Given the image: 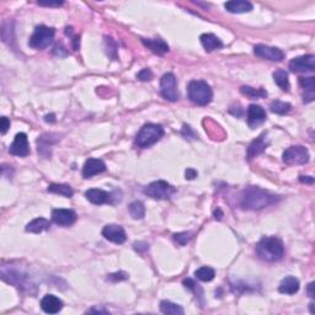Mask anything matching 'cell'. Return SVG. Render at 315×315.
Segmentation results:
<instances>
[{
    "label": "cell",
    "mask_w": 315,
    "mask_h": 315,
    "mask_svg": "<svg viewBox=\"0 0 315 315\" xmlns=\"http://www.w3.org/2000/svg\"><path fill=\"white\" fill-rule=\"evenodd\" d=\"M194 276H196V277L198 278L199 281H202V282H209V281H212L214 278L216 272H214V270L212 267H208V266H203V267L196 270Z\"/></svg>",
    "instance_id": "obj_28"
},
{
    "label": "cell",
    "mask_w": 315,
    "mask_h": 315,
    "mask_svg": "<svg viewBox=\"0 0 315 315\" xmlns=\"http://www.w3.org/2000/svg\"><path fill=\"white\" fill-rule=\"evenodd\" d=\"M221 217H223V212H221L219 208H217V211H214V218L218 219V220H220Z\"/></svg>",
    "instance_id": "obj_41"
},
{
    "label": "cell",
    "mask_w": 315,
    "mask_h": 315,
    "mask_svg": "<svg viewBox=\"0 0 315 315\" xmlns=\"http://www.w3.org/2000/svg\"><path fill=\"white\" fill-rule=\"evenodd\" d=\"M85 197L89 202L94 204L111 203L112 194L100 189H90L85 192Z\"/></svg>",
    "instance_id": "obj_18"
},
{
    "label": "cell",
    "mask_w": 315,
    "mask_h": 315,
    "mask_svg": "<svg viewBox=\"0 0 315 315\" xmlns=\"http://www.w3.org/2000/svg\"><path fill=\"white\" fill-rule=\"evenodd\" d=\"M266 121V112L260 105H252L249 106L248 108V125L251 129H255L256 127L262 125Z\"/></svg>",
    "instance_id": "obj_14"
},
{
    "label": "cell",
    "mask_w": 315,
    "mask_h": 315,
    "mask_svg": "<svg viewBox=\"0 0 315 315\" xmlns=\"http://www.w3.org/2000/svg\"><path fill=\"white\" fill-rule=\"evenodd\" d=\"M314 282L309 283V285H308V294H309L310 298H314L315 294H314Z\"/></svg>",
    "instance_id": "obj_40"
},
{
    "label": "cell",
    "mask_w": 315,
    "mask_h": 315,
    "mask_svg": "<svg viewBox=\"0 0 315 315\" xmlns=\"http://www.w3.org/2000/svg\"><path fill=\"white\" fill-rule=\"evenodd\" d=\"M225 9L231 14H243V12H249L252 10V4L245 0H231L224 4Z\"/></svg>",
    "instance_id": "obj_20"
},
{
    "label": "cell",
    "mask_w": 315,
    "mask_h": 315,
    "mask_svg": "<svg viewBox=\"0 0 315 315\" xmlns=\"http://www.w3.org/2000/svg\"><path fill=\"white\" fill-rule=\"evenodd\" d=\"M54 34H56V30L53 27L44 26V25L37 26L32 36L30 37V47L33 49H44L53 41Z\"/></svg>",
    "instance_id": "obj_5"
},
{
    "label": "cell",
    "mask_w": 315,
    "mask_h": 315,
    "mask_svg": "<svg viewBox=\"0 0 315 315\" xmlns=\"http://www.w3.org/2000/svg\"><path fill=\"white\" fill-rule=\"evenodd\" d=\"M174 239L180 244V245H186L189 240L192 239V234L184 231V233H177L174 235Z\"/></svg>",
    "instance_id": "obj_33"
},
{
    "label": "cell",
    "mask_w": 315,
    "mask_h": 315,
    "mask_svg": "<svg viewBox=\"0 0 315 315\" xmlns=\"http://www.w3.org/2000/svg\"><path fill=\"white\" fill-rule=\"evenodd\" d=\"M127 278H128V275L126 272H117V273H111V275H108L107 280L116 282V281L127 280Z\"/></svg>",
    "instance_id": "obj_35"
},
{
    "label": "cell",
    "mask_w": 315,
    "mask_h": 315,
    "mask_svg": "<svg viewBox=\"0 0 315 315\" xmlns=\"http://www.w3.org/2000/svg\"><path fill=\"white\" fill-rule=\"evenodd\" d=\"M52 220L56 224H58V225L69 226L76 220V214L71 209H53L52 211Z\"/></svg>",
    "instance_id": "obj_12"
},
{
    "label": "cell",
    "mask_w": 315,
    "mask_h": 315,
    "mask_svg": "<svg viewBox=\"0 0 315 315\" xmlns=\"http://www.w3.org/2000/svg\"><path fill=\"white\" fill-rule=\"evenodd\" d=\"M102 235L108 241H112L115 244H123L127 239L125 229L117 224H108L102 229Z\"/></svg>",
    "instance_id": "obj_13"
},
{
    "label": "cell",
    "mask_w": 315,
    "mask_h": 315,
    "mask_svg": "<svg viewBox=\"0 0 315 315\" xmlns=\"http://www.w3.org/2000/svg\"><path fill=\"white\" fill-rule=\"evenodd\" d=\"M143 44L150 49L153 53L162 56L166 52H169V46L166 42L161 38H142Z\"/></svg>",
    "instance_id": "obj_19"
},
{
    "label": "cell",
    "mask_w": 315,
    "mask_h": 315,
    "mask_svg": "<svg viewBox=\"0 0 315 315\" xmlns=\"http://www.w3.org/2000/svg\"><path fill=\"white\" fill-rule=\"evenodd\" d=\"M106 170L105 162L101 159H94L90 158L85 161L83 167V177L84 179H90V177L95 176V175L101 174Z\"/></svg>",
    "instance_id": "obj_15"
},
{
    "label": "cell",
    "mask_w": 315,
    "mask_h": 315,
    "mask_svg": "<svg viewBox=\"0 0 315 315\" xmlns=\"http://www.w3.org/2000/svg\"><path fill=\"white\" fill-rule=\"evenodd\" d=\"M41 308L47 314H57L63 308V302L53 294H46L41 300Z\"/></svg>",
    "instance_id": "obj_16"
},
{
    "label": "cell",
    "mask_w": 315,
    "mask_h": 315,
    "mask_svg": "<svg viewBox=\"0 0 315 315\" xmlns=\"http://www.w3.org/2000/svg\"><path fill=\"white\" fill-rule=\"evenodd\" d=\"M137 78L139 79V80L142 81H149L153 79V73L150 69L145 68V69H142V70L139 71V73L137 74Z\"/></svg>",
    "instance_id": "obj_34"
},
{
    "label": "cell",
    "mask_w": 315,
    "mask_h": 315,
    "mask_svg": "<svg viewBox=\"0 0 315 315\" xmlns=\"http://www.w3.org/2000/svg\"><path fill=\"white\" fill-rule=\"evenodd\" d=\"M129 213L134 219H142L145 216V207L140 201H134L129 204Z\"/></svg>",
    "instance_id": "obj_29"
},
{
    "label": "cell",
    "mask_w": 315,
    "mask_h": 315,
    "mask_svg": "<svg viewBox=\"0 0 315 315\" xmlns=\"http://www.w3.org/2000/svg\"><path fill=\"white\" fill-rule=\"evenodd\" d=\"M299 181L303 184H314V179L312 176H299Z\"/></svg>",
    "instance_id": "obj_39"
},
{
    "label": "cell",
    "mask_w": 315,
    "mask_h": 315,
    "mask_svg": "<svg viewBox=\"0 0 315 315\" xmlns=\"http://www.w3.org/2000/svg\"><path fill=\"white\" fill-rule=\"evenodd\" d=\"M273 80L282 89L283 91L289 90V80H288V73L282 69H278L273 73Z\"/></svg>",
    "instance_id": "obj_26"
},
{
    "label": "cell",
    "mask_w": 315,
    "mask_h": 315,
    "mask_svg": "<svg viewBox=\"0 0 315 315\" xmlns=\"http://www.w3.org/2000/svg\"><path fill=\"white\" fill-rule=\"evenodd\" d=\"M270 108L273 113H277V115H285V113L289 112L292 106H290V103L288 102H283V101L276 100L271 102Z\"/></svg>",
    "instance_id": "obj_31"
},
{
    "label": "cell",
    "mask_w": 315,
    "mask_h": 315,
    "mask_svg": "<svg viewBox=\"0 0 315 315\" xmlns=\"http://www.w3.org/2000/svg\"><path fill=\"white\" fill-rule=\"evenodd\" d=\"M280 199V197L272 194L266 189H260V187L250 186L246 187L240 194L239 204L241 208L249 209V211H258L265 207L271 206L276 203Z\"/></svg>",
    "instance_id": "obj_1"
},
{
    "label": "cell",
    "mask_w": 315,
    "mask_h": 315,
    "mask_svg": "<svg viewBox=\"0 0 315 315\" xmlns=\"http://www.w3.org/2000/svg\"><path fill=\"white\" fill-rule=\"evenodd\" d=\"M12 24H14V22L10 21V20L9 21H5L4 24H2V30H1L2 41H4V43L9 44V46H11L12 41H14V36H12V33H14Z\"/></svg>",
    "instance_id": "obj_30"
},
{
    "label": "cell",
    "mask_w": 315,
    "mask_h": 315,
    "mask_svg": "<svg viewBox=\"0 0 315 315\" xmlns=\"http://www.w3.org/2000/svg\"><path fill=\"white\" fill-rule=\"evenodd\" d=\"M162 135H164V128L161 126L155 125V123H147L140 128L134 143L139 148H149L155 144L158 140L161 139Z\"/></svg>",
    "instance_id": "obj_4"
},
{
    "label": "cell",
    "mask_w": 315,
    "mask_h": 315,
    "mask_svg": "<svg viewBox=\"0 0 315 315\" xmlns=\"http://www.w3.org/2000/svg\"><path fill=\"white\" fill-rule=\"evenodd\" d=\"M278 290L283 294H295L299 290V281L295 277L288 276V277L283 278L280 287H278Z\"/></svg>",
    "instance_id": "obj_21"
},
{
    "label": "cell",
    "mask_w": 315,
    "mask_h": 315,
    "mask_svg": "<svg viewBox=\"0 0 315 315\" xmlns=\"http://www.w3.org/2000/svg\"><path fill=\"white\" fill-rule=\"evenodd\" d=\"M10 154L16 157H27L30 154V145L27 135L25 133H17L15 139L9 148Z\"/></svg>",
    "instance_id": "obj_11"
},
{
    "label": "cell",
    "mask_w": 315,
    "mask_h": 315,
    "mask_svg": "<svg viewBox=\"0 0 315 315\" xmlns=\"http://www.w3.org/2000/svg\"><path fill=\"white\" fill-rule=\"evenodd\" d=\"M258 257L267 262H277L284 255V246L281 239L276 236H263L256 245Z\"/></svg>",
    "instance_id": "obj_2"
},
{
    "label": "cell",
    "mask_w": 315,
    "mask_h": 315,
    "mask_svg": "<svg viewBox=\"0 0 315 315\" xmlns=\"http://www.w3.org/2000/svg\"><path fill=\"white\" fill-rule=\"evenodd\" d=\"M47 191L51 192V193L62 194V196L68 197V198H70L74 194L73 189L69 185L65 184H51L48 186V189H47Z\"/></svg>",
    "instance_id": "obj_24"
},
{
    "label": "cell",
    "mask_w": 315,
    "mask_h": 315,
    "mask_svg": "<svg viewBox=\"0 0 315 315\" xmlns=\"http://www.w3.org/2000/svg\"><path fill=\"white\" fill-rule=\"evenodd\" d=\"M282 159L287 165H304L309 161V152L303 145H293L283 152Z\"/></svg>",
    "instance_id": "obj_7"
},
{
    "label": "cell",
    "mask_w": 315,
    "mask_h": 315,
    "mask_svg": "<svg viewBox=\"0 0 315 315\" xmlns=\"http://www.w3.org/2000/svg\"><path fill=\"white\" fill-rule=\"evenodd\" d=\"M268 145L267 140H266V133H262L261 135H258L255 140L250 143L248 148V153H246V157L249 160H251L252 158L257 157V155L262 154L265 152L266 147Z\"/></svg>",
    "instance_id": "obj_17"
},
{
    "label": "cell",
    "mask_w": 315,
    "mask_h": 315,
    "mask_svg": "<svg viewBox=\"0 0 315 315\" xmlns=\"http://www.w3.org/2000/svg\"><path fill=\"white\" fill-rule=\"evenodd\" d=\"M299 83L302 85V88L304 89L307 93H309L310 95L314 96V89H315V79L313 76L309 78H300Z\"/></svg>",
    "instance_id": "obj_32"
},
{
    "label": "cell",
    "mask_w": 315,
    "mask_h": 315,
    "mask_svg": "<svg viewBox=\"0 0 315 315\" xmlns=\"http://www.w3.org/2000/svg\"><path fill=\"white\" fill-rule=\"evenodd\" d=\"M39 5H42V6H61L62 4H63V1H56V2H51V1H47V2H44V1H39L38 2Z\"/></svg>",
    "instance_id": "obj_38"
},
{
    "label": "cell",
    "mask_w": 315,
    "mask_h": 315,
    "mask_svg": "<svg viewBox=\"0 0 315 315\" xmlns=\"http://www.w3.org/2000/svg\"><path fill=\"white\" fill-rule=\"evenodd\" d=\"M175 192L176 189L171 185L167 184L166 181H161V180L152 182L144 189V193L154 199H170Z\"/></svg>",
    "instance_id": "obj_6"
},
{
    "label": "cell",
    "mask_w": 315,
    "mask_h": 315,
    "mask_svg": "<svg viewBox=\"0 0 315 315\" xmlns=\"http://www.w3.org/2000/svg\"><path fill=\"white\" fill-rule=\"evenodd\" d=\"M49 226H51L49 220H47V219H44V218H36L27 224L26 231H29V233L38 234V233H41V231L49 229Z\"/></svg>",
    "instance_id": "obj_23"
},
{
    "label": "cell",
    "mask_w": 315,
    "mask_h": 315,
    "mask_svg": "<svg viewBox=\"0 0 315 315\" xmlns=\"http://www.w3.org/2000/svg\"><path fill=\"white\" fill-rule=\"evenodd\" d=\"M253 53L260 58L268 59L272 62H282V59L284 58V54L281 49L276 48V47L265 46V44H256L253 47Z\"/></svg>",
    "instance_id": "obj_10"
},
{
    "label": "cell",
    "mask_w": 315,
    "mask_h": 315,
    "mask_svg": "<svg viewBox=\"0 0 315 315\" xmlns=\"http://www.w3.org/2000/svg\"><path fill=\"white\" fill-rule=\"evenodd\" d=\"M88 313H107V310H105V309H97V308H94V309L88 310Z\"/></svg>",
    "instance_id": "obj_43"
},
{
    "label": "cell",
    "mask_w": 315,
    "mask_h": 315,
    "mask_svg": "<svg viewBox=\"0 0 315 315\" xmlns=\"http://www.w3.org/2000/svg\"><path fill=\"white\" fill-rule=\"evenodd\" d=\"M194 177H197V171L194 169H187L186 170V179L187 180H193Z\"/></svg>",
    "instance_id": "obj_37"
},
{
    "label": "cell",
    "mask_w": 315,
    "mask_h": 315,
    "mask_svg": "<svg viewBox=\"0 0 315 315\" xmlns=\"http://www.w3.org/2000/svg\"><path fill=\"white\" fill-rule=\"evenodd\" d=\"M187 94L189 100L198 106L208 105L213 97L211 86L203 80H192L187 86Z\"/></svg>",
    "instance_id": "obj_3"
},
{
    "label": "cell",
    "mask_w": 315,
    "mask_h": 315,
    "mask_svg": "<svg viewBox=\"0 0 315 315\" xmlns=\"http://www.w3.org/2000/svg\"><path fill=\"white\" fill-rule=\"evenodd\" d=\"M240 93L249 98H262L267 96V93L263 89H253L251 86H241Z\"/></svg>",
    "instance_id": "obj_27"
},
{
    "label": "cell",
    "mask_w": 315,
    "mask_h": 315,
    "mask_svg": "<svg viewBox=\"0 0 315 315\" xmlns=\"http://www.w3.org/2000/svg\"><path fill=\"white\" fill-rule=\"evenodd\" d=\"M201 39V43L203 46V48L206 49L207 52H212L216 51V49H219L223 47V42L218 38L217 36L212 33H203L199 37Z\"/></svg>",
    "instance_id": "obj_22"
},
{
    "label": "cell",
    "mask_w": 315,
    "mask_h": 315,
    "mask_svg": "<svg viewBox=\"0 0 315 315\" xmlns=\"http://www.w3.org/2000/svg\"><path fill=\"white\" fill-rule=\"evenodd\" d=\"M160 310L161 313L166 315H182L184 314V309L180 307L179 304H175V303L169 302V300H162L160 303Z\"/></svg>",
    "instance_id": "obj_25"
},
{
    "label": "cell",
    "mask_w": 315,
    "mask_h": 315,
    "mask_svg": "<svg viewBox=\"0 0 315 315\" xmlns=\"http://www.w3.org/2000/svg\"><path fill=\"white\" fill-rule=\"evenodd\" d=\"M44 121H46V122L54 123L56 122V118H54V115H47V116H44Z\"/></svg>",
    "instance_id": "obj_42"
},
{
    "label": "cell",
    "mask_w": 315,
    "mask_h": 315,
    "mask_svg": "<svg viewBox=\"0 0 315 315\" xmlns=\"http://www.w3.org/2000/svg\"><path fill=\"white\" fill-rule=\"evenodd\" d=\"M160 93H161L162 97L166 98L167 101H175L179 100V91H177L176 86V78L172 73H166L161 76L160 79Z\"/></svg>",
    "instance_id": "obj_8"
},
{
    "label": "cell",
    "mask_w": 315,
    "mask_h": 315,
    "mask_svg": "<svg viewBox=\"0 0 315 315\" xmlns=\"http://www.w3.org/2000/svg\"><path fill=\"white\" fill-rule=\"evenodd\" d=\"M0 123H1V134H5V133L7 132V129L10 128V121L7 117H1V120H0Z\"/></svg>",
    "instance_id": "obj_36"
},
{
    "label": "cell",
    "mask_w": 315,
    "mask_h": 315,
    "mask_svg": "<svg viewBox=\"0 0 315 315\" xmlns=\"http://www.w3.org/2000/svg\"><path fill=\"white\" fill-rule=\"evenodd\" d=\"M289 69L294 73H305V71H314L315 57L313 54L297 57L289 62Z\"/></svg>",
    "instance_id": "obj_9"
}]
</instances>
